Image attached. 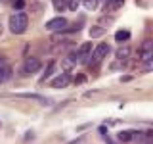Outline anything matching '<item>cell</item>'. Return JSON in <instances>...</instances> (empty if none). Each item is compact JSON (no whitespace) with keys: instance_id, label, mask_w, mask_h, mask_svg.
I'll use <instances>...</instances> for the list:
<instances>
[{"instance_id":"5","label":"cell","mask_w":153,"mask_h":144,"mask_svg":"<svg viewBox=\"0 0 153 144\" xmlns=\"http://www.w3.org/2000/svg\"><path fill=\"white\" fill-rule=\"evenodd\" d=\"M69 25L67 23V19L65 17H54V19H50V21H46V29L48 31H52V33H57V31H63V29Z\"/></svg>"},{"instance_id":"16","label":"cell","mask_w":153,"mask_h":144,"mask_svg":"<svg viewBox=\"0 0 153 144\" xmlns=\"http://www.w3.org/2000/svg\"><path fill=\"white\" fill-rule=\"evenodd\" d=\"M8 77H10V69L8 67H0V83H4Z\"/></svg>"},{"instance_id":"1","label":"cell","mask_w":153,"mask_h":144,"mask_svg":"<svg viewBox=\"0 0 153 144\" xmlns=\"http://www.w3.org/2000/svg\"><path fill=\"white\" fill-rule=\"evenodd\" d=\"M10 31L13 33V35H23V33L27 31V25H29V17L25 16L23 12H16L10 16Z\"/></svg>"},{"instance_id":"24","label":"cell","mask_w":153,"mask_h":144,"mask_svg":"<svg viewBox=\"0 0 153 144\" xmlns=\"http://www.w3.org/2000/svg\"><path fill=\"white\" fill-rule=\"evenodd\" d=\"M10 2H13V0H0V4H10Z\"/></svg>"},{"instance_id":"19","label":"cell","mask_w":153,"mask_h":144,"mask_svg":"<svg viewBox=\"0 0 153 144\" xmlns=\"http://www.w3.org/2000/svg\"><path fill=\"white\" fill-rule=\"evenodd\" d=\"M84 81H86V77H84L82 73H79V75H76L75 79H73V83H75V85H82Z\"/></svg>"},{"instance_id":"2","label":"cell","mask_w":153,"mask_h":144,"mask_svg":"<svg viewBox=\"0 0 153 144\" xmlns=\"http://www.w3.org/2000/svg\"><path fill=\"white\" fill-rule=\"evenodd\" d=\"M109 54V44H105V42H100L98 46L92 50V54H90V58L86 62H88L90 65H98L100 62H103V58Z\"/></svg>"},{"instance_id":"11","label":"cell","mask_w":153,"mask_h":144,"mask_svg":"<svg viewBox=\"0 0 153 144\" xmlns=\"http://www.w3.org/2000/svg\"><path fill=\"white\" fill-rule=\"evenodd\" d=\"M128 38H130V33H128V31H117V33H115V40L121 42V44H123V42H126Z\"/></svg>"},{"instance_id":"18","label":"cell","mask_w":153,"mask_h":144,"mask_svg":"<svg viewBox=\"0 0 153 144\" xmlns=\"http://www.w3.org/2000/svg\"><path fill=\"white\" fill-rule=\"evenodd\" d=\"M79 6H80V0H69V10L71 12H76Z\"/></svg>"},{"instance_id":"23","label":"cell","mask_w":153,"mask_h":144,"mask_svg":"<svg viewBox=\"0 0 153 144\" xmlns=\"http://www.w3.org/2000/svg\"><path fill=\"white\" fill-rule=\"evenodd\" d=\"M111 2H113V0H102V4H103L105 8H107V6H109V4H111Z\"/></svg>"},{"instance_id":"8","label":"cell","mask_w":153,"mask_h":144,"mask_svg":"<svg viewBox=\"0 0 153 144\" xmlns=\"http://www.w3.org/2000/svg\"><path fill=\"white\" fill-rule=\"evenodd\" d=\"M88 33H90V37H92V38L103 37V35H105V27H103V25H92Z\"/></svg>"},{"instance_id":"14","label":"cell","mask_w":153,"mask_h":144,"mask_svg":"<svg viewBox=\"0 0 153 144\" xmlns=\"http://www.w3.org/2000/svg\"><path fill=\"white\" fill-rule=\"evenodd\" d=\"M82 4H84L86 10H96L98 4H100V0H82Z\"/></svg>"},{"instance_id":"12","label":"cell","mask_w":153,"mask_h":144,"mask_svg":"<svg viewBox=\"0 0 153 144\" xmlns=\"http://www.w3.org/2000/svg\"><path fill=\"white\" fill-rule=\"evenodd\" d=\"M119 140H121V142L134 140V131H123V133H119Z\"/></svg>"},{"instance_id":"10","label":"cell","mask_w":153,"mask_h":144,"mask_svg":"<svg viewBox=\"0 0 153 144\" xmlns=\"http://www.w3.org/2000/svg\"><path fill=\"white\" fill-rule=\"evenodd\" d=\"M61 65H63V69H65V71H71V69H73V67L76 65V62L73 60V58H71V54H67L63 60H61Z\"/></svg>"},{"instance_id":"13","label":"cell","mask_w":153,"mask_h":144,"mask_svg":"<svg viewBox=\"0 0 153 144\" xmlns=\"http://www.w3.org/2000/svg\"><path fill=\"white\" fill-rule=\"evenodd\" d=\"M54 67H56V64H54V62H50V64H48V67H46V71H44V73H42V77H40V83H44L48 77L54 73Z\"/></svg>"},{"instance_id":"17","label":"cell","mask_w":153,"mask_h":144,"mask_svg":"<svg viewBox=\"0 0 153 144\" xmlns=\"http://www.w3.org/2000/svg\"><path fill=\"white\" fill-rule=\"evenodd\" d=\"M143 71H146V73L153 71V58H149V60H146V62H143Z\"/></svg>"},{"instance_id":"21","label":"cell","mask_w":153,"mask_h":144,"mask_svg":"<svg viewBox=\"0 0 153 144\" xmlns=\"http://www.w3.org/2000/svg\"><path fill=\"white\" fill-rule=\"evenodd\" d=\"M105 23H113V17H102V19H100V25L105 27Z\"/></svg>"},{"instance_id":"9","label":"cell","mask_w":153,"mask_h":144,"mask_svg":"<svg viewBox=\"0 0 153 144\" xmlns=\"http://www.w3.org/2000/svg\"><path fill=\"white\" fill-rule=\"evenodd\" d=\"M52 4H54L56 12H65V10H69V0H52Z\"/></svg>"},{"instance_id":"22","label":"cell","mask_w":153,"mask_h":144,"mask_svg":"<svg viewBox=\"0 0 153 144\" xmlns=\"http://www.w3.org/2000/svg\"><path fill=\"white\" fill-rule=\"evenodd\" d=\"M149 2H151V0H136V4H138V6H143V8H146V6H149Z\"/></svg>"},{"instance_id":"15","label":"cell","mask_w":153,"mask_h":144,"mask_svg":"<svg viewBox=\"0 0 153 144\" xmlns=\"http://www.w3.org/2000/svg\"><path fill=\"white\" fill-rule=\"evenodd\" d=\"M123 6H124V0H113V2L109 4L105 10H113V12H115V10H119V8H123Z\"/></svg>"},{"instance_id":"6","label":"cell","mask_w":153,"mask_h":144,"mask_svg":"<svg viewBox=\"0 0 153 144\" xmlns=\"http://www.w3.org/2000/svg\"><path fill=\"white\" fill-rule=\"evenodd\" d=\"M69 83H71V75H69V71H65V73H61L59 77H56L50 83V86L52 88H65V86H69Z\"/></svg>"},{"instance_id":"7","label":"cell","mask_w":153,"mask_h":144,"mask_svg":"<svg viewBox=\"0 0 153 144\" xmlns=\"http://www.w3.org/2000/svg\"><path fill=\"white\" fill-rule=\"evenodd\" d=\"M115 56H117V60H123V62L128 60V58H130V48L124 44V46H121L117 52H115Z\"/></svg>"},{"instance_id":"3","label":"cell","mask_w":153,"mask_h":144,"mask_svg":"<svg viewBox=\"0 0 153 144\" xmlns=\"http://www.w3.org/2000/svg\"><path fill=\"white\" fill-rule=\"evenodd\" d=\"M42 67V64H40V60L38 58H35V56H31V58H27L25 62H23V67H21V75H33V73H36L38 69Z\"/></svg>"},{"instance_id":"20","label":"cell","mask_w":153,"mask_h":144,"mask_svg":"<svg viewBox=\"0 0 153 144\" xmlns=\"http://www.w3.org/2000/svg\"><path fill=\"white\" fill-rule=\"evenodd\" d=\"M25 6V0H13V10H23Z\"/></svg>"},{"instance_id":"25","label":"cell","mask_w":153,"mask_h":144,"mask_svg":"<svg viewBox=\"0 0 153 144\" xmlns=\"http://www.w3.org/2000/svg\"><path fill=\"white\" fill-rule=\"evenodd\" d=\"M0 35H2V25H0Z\"/></svg>"},{"instance_id":"4","label":"cell","mask_w":153,"mask_h":144,"mask_svg":"<svg viewBox=\"0 0 153 144\" xmlns=\"http://www.w3.org/2000/svg\"><path fill=\"white\" fill-rule=\"evenodd\" d=\"M138 58H140L142 62L153 58V38H146L140 44V48H138Z\"/></svg>"}]
</instances>
